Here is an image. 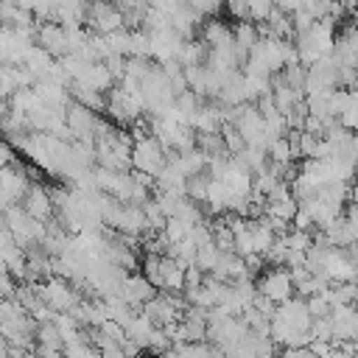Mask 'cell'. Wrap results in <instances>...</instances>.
Listing matches in <instances>:
<instances>
[{"label":"cell","instance_id":"6da1fadb","mask_svg":"<svg viewBox=\"0 0 358 358\" xmlns=\"http://www.w3.org/2000/svg\"><path fill=\"white\" fill-rule=\"evenodd\" d=\"M36 288H39V296H42V302L53 310V313H70L84 296H81V291L70 282V280H64V277H48V280H42V282H36Z\"/></svg>","mask_w":358,"mask_h":358},{"label":"cell","instance_id":"7a4b0ae2","mask_svg":"<svg viewBox=\"0 0 358 358\" xmlns=\"http://www.w3.org/2000/svg\"><path fill=\"white\" fill-rule=\"evenodd\" d=\"M165 162H168V154H165V148L159 145V140L154 134L140 137V140L131 143V171L157 179V173L165 168Z\"/></svg>","mask_w":358,"mask_h":358},{"label":"cell","instance_id":"5b68a950","mask_svg":"<svg viewBox=\"0 0 358 358\" xmlns=\"http://www.w3.org/2000/svg\"><path fill=\"white\" fill-rule=\"evenodd\" d=\"M20 207L31 215V218H36V221H50L53 218V201H50V190L45 187V185H39V182H31V187L25 190V196L20 199Z\"/></svg>","mask_w":358,"mask_h":358},{"label":"cell","instance_id":"7c38bea8","mask_svg":"<svg viewBox=\"0 0 358 358\" xmlns=\"http://www.w3.org/2000/svg\"><path fill=\"white\" fill-rule=\"evenodd\" d=\"M280 358H310V352H308V347H285L280 352Z\"/></svg>","mask_w":358,"mask_h":358},{"label":"cell","instance_id":"8992f818","mask_svg":"<svg viewBox=\"0 0 358 358\" xmlns=\"http://www.w3.org/2000/svg\"><path fill=\"white\" fill-rule=\"evenodd\" d=\"M154 294H157V288H154L143 274L131 271V274H126V280H123V285H120V294H117V296H120L123 302H129L131 308H137V310H140V308H143Z\"/></svg>","mask_w":358,"mask_h":358},{"label":"cell","instance_id":"8fae6325","mask_svg":"<svg viewBox=\"0 0 358 358\" xmlns=\"http://www.w3.org/2000/svg\"><path fill=\"white\" fill-rule=\"evenodd\" d=\"M341 36H344V42H347V48L355 53V59H358V22L355 25H350V28H344L341 31Z\"/></svg>","mask_w":358,"mask_h":358},{"label":"cell","instance_id":"ba28073f","mask_svg":"<svg viewBox=\"0 0 358 358\" xmlns=\"http://www.w3.org/2000/svg\"><path fill=\"white\" fill-rule=\"evenodd\" d=\"M218 134H221V140H224V148H227V154H229V157H235V154H241V151L246 148V140H243V134H241V131H238L232 123H224Z\"/></svg>","mask_w":358,"mask_h":358},{"label":"cell","instance_id":"277c9868","mask_svg":"<svg viewBox=\"0 0 358 358\" xmlns=\"http://www.w3.org/2000/svg\"><path fill=\"white\" fill-rule=\"evenodd\" d=\"M271 319H280L285 327H291V330H296V333H308V330H310V322H313L302 296H291V299L280 302Z\"/></svg>","mask_w":358,"mask_h":358},{"label":"cell","instance_id":"30bf717a","mask_svg":"<svg viewBox=\"0 0 358 358\" xmlns=\"http://www.w3.org/2000/svg\"><path fill=\"white\" fill-rule=\"evenodd\" d=\"M308 336H310V341H333V324H330V316H324V319H313Z\"/></svg>","mask_w":358,"mask_h":358},{"label":"cell","instance_id":"5bb4252c","mask_svg":"<svg viewBox=\"0 0 358 358\" xmlns=\"http://www.w3.org/2000/svg\"><path fill=\"white\" fill-rule=\"evenodd\" d=\"M352 282L358 285V263H355V274H352Z\"/></svg>","mask_w":358,"mask_h":358},{"label":"cell","instance_id":"9c48e42d","mask_svg":"<svg viewBox=\"0 0 358 358\" xmlns=\"http://www.w3.org/2000/svg\"><path fill=\"white\" fill-rule=\"evenodd\" d=\"M305 305H308L310 319H324V316H330V310H333V305H330V299H327L324 294H313V296H308Z\"/></svg>","mask_w":358,"mask_h":358},{"label":"cell","instance_id":"52a82bcc","mask_svg":"<svg viewBox=\"0 0 358 358\" xmlns=\"http://www.w3.org/2000/svg\"><path fill=\"white\" fill-rule=\"evenodd\" d=\"M199 39H201L210 50H213V48H227V45H232V25H227V22L218 20V17H213V20L201 22Z\"/></svg>","mask_w":358,"mask_h":358},{"label":"cell","instance_id":"4fadbf2b","mask_svg":"<svg viewBox=\"0 0 358 358\" xmlns=\"http://www.w3.org/2000/svg\"><path fill=\"white\" fill-rule=\"evenodd\" d=\"M11 355V344L6 341V336L0 333V358H8Z\"/></svg>","mask_w":358,"mask_h":358},{"label":"cell","instance_id":"3957f363","mask_svg":"<svg viewBox=\"0 0 358 358\" xmlns=\"http://www.w3.org/2000/svg\"><path fill=\"white\" fill-rule=\"evenodd\" d=\"M255 288H257L260 296H266L274 305H280V302H285V299L294 296L291 271L285 266H268L266 271H260V277L255 280Z\"/></svg>","mask_w":358,"mask_h":358},{"label":"cell","instance_id":"9a60e30c","mask_svg":"<svg viewBox=\"0 0 358 358\" xmlns=\"http://www.w3.org/2000/svg\"><path fill=\"white\" fill-rule=\"evenodd\" d=\"M145 358H159V355H145Z\"/></svg>","mask_w":358,"mask_h":358}]
</instances>
